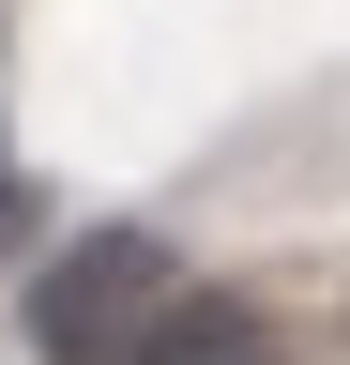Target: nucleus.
I'll return each mask as SVG.
<instances>
[{
    "label": "nucleus",
    "instance_id": "obj_3",
    "mask_svg": "<svg viewBox=\"0 0 350 365\" xmlns=\"http://www.w3.org/2000/svg\"><path fill=\"white\" fill-rule=\"evenodd\" d=\"M244 365H274V350H244Z\"/></svg>",
    "mask_w": 350,
    "mask_h": 365
},
{
    "label": "nucleus",
    "instance_id": "obj_2",
    "mask_svg": "<svg viewBox=\"0 0 350 365\" xmlns=\"http://www.w3.org/2000/svg\"><path fill=\"white\" fill-rule=\"evenodd\" d=\"M244 350H259V319H244L229 289H183V304H168V319H153L122 365H244Z\"/></svg>",
    "mask_w": 350,
    "mask_h": 365
},
{
    "label": "nucleus",
    "instance_id": "obj_1",
    "mask_svg": "<svg viewBox=\"0 0 350 365\" xmlns=\"http://www.w3.org/2000/svg\"><path fill=\"white\" fill-rule=\"evenodd\" d=\"M168 304H183V289H168V244H153V228H76V244L31 274V350H46V365H122Z\"/></svg>",
    "mask_w": 350,
    "mask_h": 365
}]
</instances>
